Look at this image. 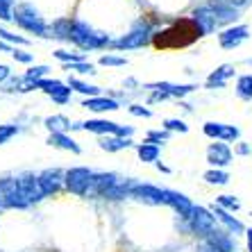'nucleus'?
<instances>
[{"label": "nucleus", "instance_id": "nucleus-1", "mask_svg": "<svg viewBox=\"0 0 252 252\" xmlns=\"http://www.w3.org/2000/svg\"><path fill=\"white\" fill-rule=\"evenodd\" d=\"M184 34L202 36L200 34V30H198V25L193 23V18L182 21V23H177V25H173V28H168V30H164V32L155 34V46L157 48H182V46H189L193 39H191V36H184Z\"/></svg>", "mask_w": 252, "mask_h": 252}, {"label": "nucleus", "instance_id": "nucleus-2", "mask_svg": "<svg viewBox=\"0 0 252 252\" xmlns=\"http://www.w3.org/2000/svg\"><path fill=\"white\" fill-rule=\"evenodd\" d=\"M70 41L77 43L82 50H95V48H102L109 43V36L107 34H98L94 30L84 23H73V32H70Z\"/></svg>", "mask_w": 252, "mask_h": 252}, {"label": "nucleus", "instance_id": "nucleus-3", "mask_svg": "<svg viewBox=\"0 0 252 252\" xmlns=\"http://www.w3.org/2000/svg\"><path fill=\"white\" fill-rule=\"evenodd\" d=\"M0 205L9 207V209H25V207H30L28 198L21 191L18 180H14V177L0 180Z\"/></svg>", "mask_w": 252, "mask_h": 252}, {"label": "nucleus", "instance_id": "nucleus-4", "mask_svg": "<svg viewBox=\"0 0 252 252\" xmlns=\"http://www.w3.org/2000/svg\"><path fill=\"white\" fill-rule=\"evenodd\" d=\"M189 223H191V232L202 236V239H207V236H211L214 232H218L216 216H214L211 209H207V207H195L193 214L189 216Z\"/></svg>", "mask_w": 252, "mask_h": 252}, {"label": "nucleus", "instance_id": "nucleus-5", "mask_svg": "<svg viewBox=\"0 0 252 252\" xmlns=\"http://www.w3.org/2000/svg\"><path fill=\"white\" fill-rule=\"evenodd\" d=\"M14 21L23 30L28 32H34V34H41V36H48V25L43 23V18L34 12L32 5H18L16 7V14H14Z\"/></svg>", "mask_w": 252, "mask_h": 252}, {"label": "nucleus", "instance_id": "nucleus-6", "mask_svg": "<svg viewBox=\"0 0 252 252\" xmlns=\"http://www.w3.org/2000/svg\"><path fill=\"white\" fill-rule=\"evenodd\" d=\"M150 25L141 18V21H136L134 25H132V30H129V34H125L123 39H118L114 46L118 48V50H134V48H143L148 41H150Z\"/></svg>", "mask_w": 252, "mask_h": 252}, {"label": "nucleus", "instance_id": "nucleus-7", "mask_svg": "<svg viewBox=\"0 0 252 252\" xmlns=\"http://www.w3.org/2000/svg\"><path fill=\"white\" fill-rule=\"evenodd\" d=\"M64 182H66V189H68L70 193L87 195L89 189H91V182H94V173L89 168H84V166H77V168L66 170Z\"/></svg>", "mask_w": 252, "mask_h": 252}, {"label": "nucleus", "instance_id": "nucleus-8", "mask_svg": "<svg viewBox=\"0 0 252 252\" xmlns=\"http://www.w3.org/2000/svg\"><path fill=\"white\" fill-rule=\"evenodd\" d=\"M248 39H250V25L246 23L229 25V28H223L218 32V46L223 50H234L241 43H246Z\"/></svg>", "mask_w": 252, "mask_h": 252}, {"label": "nucleus", "instance_id": "nucleus-9", "mask_svg": "<svg viewBox=\"0 0 252 252\" xmlns=\"http://www.w3.org/2000/svg\"><path fill=\"white\" fill-rule=\"evenodd\" d=\"M234 159V150L225 141H214L207 146V164L211 168H227Z\"/></svg>", "mask_w": 252, "mask_h": 252}, {"label": "nucleus", "instance_id": "nucleus-10", "mask_svg": "<svg viewBox=\"0 0 252 252\" xmlns=\"http://www.w3.org/2000/svg\"><path fill=\"white\" fill-rule=\"evenodd\" d=\"M202 132L205 136L214 141H225V143H236L241 141V129L236 125H227V123H214V121H207L202 125Z\"/></svg>", "mask_w": 252, "mask_h": 252}, {"label": "nucleus", "instance_id": "nucleus-11", "mask_svg": "<svg viewBox=\"0 0 252 252\" xmlns=\"http://www.w3.org/2000/svg\"><path fill=\"white\" fill-rule=\"evenodd\" d=\"M214 18H216L218 28H229V25H236V21L241 18V9H236L234 5H229L227 0H211L209 2Z\"/></svg>", "mask_w": 252, "mask_h": 252}, {"label": "nucleus", "instance_id": "nucleus-12", "mask_svg": "<svg viewBox=\"0 0 252 252\" xmlns=\"http://www.w3.org/2000/svg\"><path fill=\"white\" fill-rule=\"evenodd\" d=\"M80 127L89 129V132H95V134H112V136H125L129 139L134 129L132 127H125V125H118V123H112V121H87L84 125Z\"/></svg>", "mask_w": 252, "mask_h": 252}, {"label": "nucleus", "instance_id": "nucleus-13", "mask_svg": "<svg viewBox=\"0 0 252 252\" xmlns=\"http://www.w3.org/2000/svg\"><path fill=\"white\" fill-rule=\"evenodd\" d=\"M232 77H239L236 75V64H220L216 70L209 73V77H207V82H205V89H209V91L225 89Z\"/></svg>", "mask_w": 252, "mask_h": 252}, {"label": "nucleus", "instance_id": "nucleus-14", "mask_svg": "<svg viewBox=\"0 0 252 252\" xmlns=\"http://www.w3.org/2000/svg\"><path fill=\"white\" fill-rule=\"evenodd\" d=\"M129 195L146 205H164V189L153 187V184H132Z\"/></svg>", "mask_w": 252, "mask_h": 252}, {"label": "nucleus", "instance_id": "nucleus-15", "mask_svg": "<svg viewBox=\"0 0 252 252\" xmlns=\"http://www.w3.org/2000/svg\"><path fill=\"white\" fill-rule=\"evenodd\" d=\"M164 205L173 207V209L177 211V216L187 218V220H189V216H191V214H193V209H195V205L187 198V195L177 193V191H170V189H164Z\"/></svg>", "mask_w": 252, "mask_h": 252}, {"label": "nucleus", "instance_id": "nucleus-16", "mask_svg": "<svg viewBox=\"0 0 252 252\" xmlns=\"http://www.w3.org/2000/svg\"><path fill=\"white\" fill-rule=\"evenodd\" d=\"M191 18H193V23L198 25V30H200V34H202V36L211 34V32L218 28V23H216V18H214V12H211L209 2H207V5H202V7H198Z\"/></svg>", "mask_w": 252, "mask_h": 252}, {"label": "nucleus", "instance_id": "nucleus-17", "mask_svg": "<svg viewBox=\"0 0 252 252\" xmlns=\"http://www.w3.org/2000/svg\"><path fill=\"white\" fill-rule=\"evenodd\" d=\"M18 184H21V191H23V195L28 198L30 205H32V202H39V200L46 198V191H43L41 182H39V177H34V175H23V177H18Z\"/></svg>", "mask_w": 252, "mask_h": 252}, {"label": "nucleus", "instance_id": "nucleus-18", "mask_svg": "<svg viewBox=\"0 0 252 252\" xmlns=\"http://www.w3.org/2000/svg\"><path fill=\"white\" fill-rule=\"evenodd\" d=\"M211 209V214H214V216H216V220L218 223H223L225 227H227V232L229 234H243V232H246V227H243V223H241L239 218H234L232 216V211H227V209H223V207H218L216 202H214V205L209 207Z\"/></svg>", "mask_w": 252, "mask_h": 252}, {"label": "nucleus", "instance_id": "nucleus-19", "mask_svg": "<svg viewBox=\"0 0 252 252\" xmlns=\"http://www.w3.org/2000/svg\"><path fill=\"white\" fill-rule=\"evenodd\" d=\"M34 87L36 89H43V91H46V94L50 95L55 102H59V105H64L66 100H68V95H70V87L62 84L59 80H39Z\"/></svg>", "mask_w": 252, "mask_h": 252}, {"label": "nucleus", "instance_id": "nucleus-20", "mask_svg": "<svg viewBox=\"0 0 252 252\" xmlns=\"http://www.w3.org/2000/svg\"><path fill=\"white\" fill-rule=\"evenodd\" d=\"M39 182H41V187H43V191H46V195L57 193V191H59V184H62V173H59L57 168L43 170L41 175H39Z\"/></svg>", "mask_w": 252, "mask_h": 252}, {"label": "nucleus", "instance_id": "nucleus-21", "mask_svg": "<svg viewBox=\"0 0 252 252\" xmlns=\"http://www.w3.org/2000/svg\"><path fill=\"white\" fill-rule=\"evenodd\" d=\"M136 153H139V159L143 164H157L159 155H161V148L157 143H150V141H143L136 146Z\"/></svg>", "mask_w": 252, "mask_h": 252}, {"label": "nucleus", "instance_id": "nucleus-22", "mask_svg": "<svg viewBox=\"0 0 252 252\" xmlns=\"http://www.w3.org/2000/svg\"><path fill=\"white\" fill-rule=\"evenodd\" d=\"M234 94H236V98H239V100L250 102V100H252V73H243V75L236 77Z\"/></svg>", "mask_w": 252, "mask_h": 252}, {"label": "nucleus", "instance_id": "nucleus-23", "mask_svg": "<svg viewBox=\"0 0 252 252\" xmlns=\"http://www.w3.org/2000/svg\"><path fill=\"white\" fill-rule=\"evenodd\" d=\"M87 109H91V112H116L118 109V102L112 98H100V95H95V98H87L84 100V105Z\"/></svg>", "mask_w": 252, "mask_h": 252}, {"label": "nucleus", "instance_id": "nucleus-24", "mask_svg": "<svg viewBox=\"0 0 252 252\" xmlns=\"http://www.w3.org/2000/svg\"><path fill=\"white\" fill-rule=\"evenodd\" d=\"M118 182V177L114 175V173H100V175H94V182H91V193H98V195H102L107 191V189L112 187V184H116Z\"/></svg>", "mask_w": 252, "mask_h": 252}, {"label": "nucleus", "instance_id": "nucleus-25", "mask_svg": "<svg viewBox=\"0 0 252 252\" xmlns=\"http://www.w3.org/2000/svg\"><path fill=\"white\" fill-rule=\"evenodd\" d=\"M48 146H55V148H62V150H70L73 155H80V146L66 134H50Z\"/></svg>", "mask_w": 252, "mask_h": 252}, {"label": "nucleus", "instance_id": "nucleus-26", "mask_svg": "<svg viewBox=\"0 0 252 252\" xmlns=\"http://www.w3.org/2000/svg\"><path fill=\"white\" fill-rule=\"evenodd\" d=\"M129 146H132V141L125 139V136H107V139L100 141V148L107 153H118V150H125Z\"/></svg>", "mask_w": 252, "mask_h": 252}, {"label": "nucleus", "instance_id": "nucleus-27", "mask_svg": "<svg viewBox=\"0 0 252 252\" xmlns=\"http://www.w3.org/2000/svg\"><path fill=\"white\" fill-rule=\"evenodd\" d=\"M46 127L53 132V134H66V129L73 127L70 125V121L66 116H62V114H55V116H48L46 118Z\"/></svg>", "mask_w": 252, "mask_h": 252}, {"label": "nucleus", "instance_id": "nucleus-28", "mask_svg": "<svg viewBox=\"0 0 252 252\" xmlns=\"http://www.w3.org/2000/svg\"><path fill=\"white\" fill-rule=\"evenodd\" d=\"M205 182L214 184V187H225L229 184V173L225 168H211L205 173Z\"/></svg>", "mask_w": 252, "mask_h": 252}, {"label": "nucleus", "instance_id": "nucleus-29", "mask_svg": "<svg viewBox=\"0 0 252 252\" xmlns=\"http://www.w3.org/2000/svg\"><path fill=\"white\" fill-rule=\"evenodd\" d=\"M68 87H73L75 91H80V94L89 95V98H95V95L100 94V89H98V87H89V84L80 82V80H75V77H70V80H68Z\"/></svg>", "mask_w": 252, "mask_h": 252}, {"label": "nucleus", "instance_id": "nucleus-30", "mask_svg": "<svg viewBox=\"0 0 252 252\" xmlns=\"http://www.w3.org/2000/svg\"><path fill=\"white\" fill-rule=\"evenodd\" d=\"M53 30H55V36L70 39V32H73V21H68V18H62V21H57V23L53 25Z\"/></svg>", "mask_w": 252, "mask_h": 252}, {"label": "nucleus", "instance_id": "nucleus-31", "mask_svg": "<svg viewBox=\"0 0 252 252\" xmlns=\"http://www.w3.org/2000/svg\"><path fill=\"white\" fill-rule=\"evenodd\" d=\"M216 205L223 207V209H227V211H239L241 209V202H239V200H236L234 195H227V193L218 195V198H216Z\"/></svg>", "mask_w": 252, "mask_h": 252}, {"label": "nucleus", "instance_id": "nucleus-32", "mask_svg": "<svg viewBox=\"0 0 252 252\" xmlns=\"http://www.w3.org/2000/svg\"><path fill=\"white\" fill-rule=\"evenodd\" d=\"M46 73H48V66H34V68H30L28 73H25V82H28L30 87H34Z\"/></svg>", "mask_w": 252, "mask_h": 252}, {"label": "nucleus", "instance_id": "nucleus-33", "mask_svg": "<svg viewBox=\"0 0 252 252\" xmlns=\"http://www.w3.org/2000/svg\"><path fill=\"white\" fill-rule=\"evenodd\" d=\"M164 129H168V132H180V134H187V132H189V125L184 123V121H180V118H166V121H164Z\"/></svg>", "mask_w": 252, "mask_h": 252}, {"label": "nucleus", "instance_id": "nucleus-34", "mask_svg": "<svg viewBox=\"0 0 252 252\" xmlns=\"http://www.w3.org/2000/svg\"><path fill=\"white\" fill-rule=\"evenodd\" d=\"M14 0H0V18L2 21H14Z\"/></svg>", "mask_w": 252, "mask_h": 252}, {"label": "nucleus", "instance_id": "nucleus-35", "mask_svg": "<svg viewBox=\"0 0 252 252\" xmlns=\"http://www.w3.org/2000/svg\"><path fill=\"white\" fill-rule=\"evenodd\" d=\"M168 136H170V132L168 129H155V132H148V139L146 141H150V143H164V141H168Z\"/></svg>", "mask_w": 252, "mask_h": 252}, {"label": "nucleus", "instance_id": "nucleus-36", "mask_svg": "<svg viewBox=\"0 0 252 252\" xmlns=\"http://www.w3.org/2000/svg\"><path fill=\"white\" fill-rule=\"evenodd\" d=\"M16 132H18L16 125H0V146H2V143H7V141L12 139Z\"/></svg>", "mask_w": 252, "mask_h": 252}, {"label": "nucleus", "instance_id": "nucleus-37", "mask_svg": "<svg viewBox=\"0 0 252 252\" xmlns=\"http://www.w3.org/2000/svg\"><path fill=\"white\" fill-rule=\"evenodd\" d=\"M100 64L102 66H125L127 64V59L125 57H114V55H102V57H100Z\"/></svg>", "mask_w": 252, "mask_h": 252}, {"label": "nucleus", "instance_id": "nucleus-38", "mask_svg": "<svg viewBox=\"0 0 252 252\" xmlns=\"http://www.w3.org/2000/svg\"><path fill=\"white\" fill-rule=\"evenodd\" d=\"M0 39H5V41H12V43H21V46H28V39H23V36H16L12 34V32H7V30L0 28Z\"/></svg>", "mask_w": 252, "mask_h": 252}, {"label": "nucleus", "instance_id": "nucleus-39", "mask_svg": "<svg viewBox=\"0 0 252 252\" xmlns=\"http://www.w3.org/2000/svg\"><path fill=\"white\" fill-rule=\"evenodd\" d=\"M234 155H239V157H248V155H252V146L248 143V141H236L234 143Z\"/></svg>", "mask_w": 252, "mask_h": 252}, {"label": "nucleus", "instance_id": "nucleus-40", "mask_svg": "<svg viewBox=\"0 0 252 252\" xmlns=\"http://www.w3.org/2000/svg\"><path fill=\"white\" fill-rule=\"evenodd\" d=\"M55 57L62 59V62H73V64H77V62H82V55H73V53H66V50H57L55 53Z\"/></svg>", "mask_w": 252, "mask_h": 252}, {"label": "nucleus", "instance_id": "nucleus-41", "mask_svg": "<svg viewBox=\"0 0 252 252\" xmlns=\"http://www.w3.org/2000/svg\"><path fill=\"white\" fill-rule=\"evenodd\" d=\"M129 114H134V116H143V118L153 116V112H150V109H146L143 105H132V107H129Z\"/></svg>", "mask_w": 252, "mask_h": 252}, {"label": "nucleus", "instance_id": "nucleus-42", "mask_svg": "<svg viewBox=\"0 0 252 252\" xmlns=\"http://www.w3.org/2000/svg\"><path fill=\"white\" fill-rule=\"evenodd\" d=\"M70 68L77 70V73H95L94 66H91V64H84V62H77V64H73Z\"/></svg>", "mask_w": 252, "mask_h": 252}, {"label": "nucleus", "instance_id": "nucleus-43", "mask_svg": "<svg viewBox=\"0 0 252 252\" xmlns=\"http://www.w3.org/2000/svg\"><path fill=\"white\" fill-rule=\"evenodd\" d=\"M14 59H18V62H23V64H30L32 62V55H28V53H18V50H14Z\"/></svg>", "mask_w": 252, "mask_h": 252}, {"label": "nucleus", "instance_id": "nucleus-44", "mask_svg": "<svg viewBox=\"0 0 252 252\" xmlns=\"http://www.w3.org/2000/svg\"><path fill=\"white\" fill-rule=\"evenodd\" d=\"M7 77H9V68L0 64V82H2V80H7Z\"/></svg>", "mask_w": 252, "mask_h": 252}, {"label": "nucleus", "instance_id": "nucleus-45", "mask_svg": "<svg viewBox=\"0 0 252 252\" xmlns=\"http://www.w3.org/2000/svg\"><path fill=\"white\" fill-rule=\"evenodd\" d=\"M157 168L161 170V173H170V168H168V166H164L161 161H157Z\"/></svg>", "mask_w": 252, "mask_h": 252}, {"label": "nucleus", "instance_id": "nucleus-46", "mask_svg": "<svg viewBox=\"0 0 252 252\" xmlns=\"http://www.w3.org/2000/svg\"><path fill=\"white\" fill-rule=\"evenodd\" d=\"M0 50H5V53H14V50H12V48H9V46H7V43H2V41H0Z\"/></svg>", "mask_w": 252, "mask_h": 252}, {"label": "nucleus", "instance_id": "nucleus-47", "mask_svg": "<svg viewBox=\"0 0 252 252\" xmlns=\"http://www.w3.org/2000/svg\"><path fill=\"white\" fill-rule=\"evenodd\" d=\"M248 252H252V234H248Z\"/></svg>", "mask_w": 252, "mask_h": 252}, {"label": "nucleus", "instance_id": "nucleus-48", "mask_svg": "<svg viewBox=\"0 0 252 252\" xmlns=\"http://www.w3.org/2000/svg\"><path fill=\"white\" fill-rule=\"evenodd\" d=\"M243 66H252V57H246V59H243Z\"/></svg>", "mask_w": 252, "mask_h": 252}, {"label": "nucleus", "instance_id": "nucleus-49", "mask_svg": "<svg viewBox=\"0 0 252 252\" xmlns=\"http://www.w3.org/2000/svg\"><path fill=\"white\" fill-rule=\"evenodd\" d=\"M248 2H252V0H248Z\"/></svg>", "mask_w": 252, "mask_h": 252}]
</instances>
